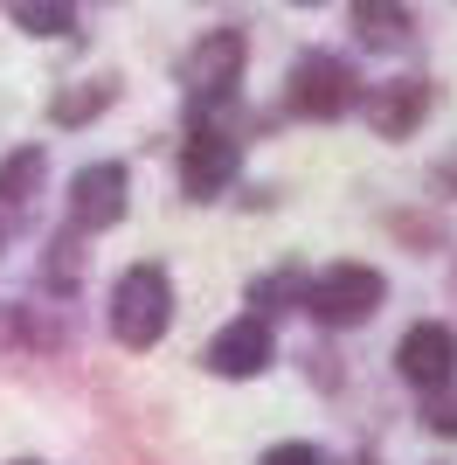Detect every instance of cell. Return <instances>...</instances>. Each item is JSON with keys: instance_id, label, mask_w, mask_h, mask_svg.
<instances>
[{"instance_id": "1", "label": "cell", "mask_w": 457, "mask_h": 465, "mask_svg": "<svg viewBox=\"0 0 457 465\" xmlns=\"http://www.w3.org/2000/svg\"><path fill=\"white\" fill-rule=\"evenodd\" d=\"M243 63H249L243 28H209V35L194 42L188 63H180V84H188V97H194V118H215L228 97H236Z\"/></svg>"}, {"instance_id": "2", "label": "cell", "mask_w": 457, "mask_h": 465, "mask_svg": "<svg viewBox=\"0 0 457 465\" xmlns=\"http://www.w3.org/2000/svg\"><path fill=\"white\" fill-rule=\"evenodd\" d=\"M173 320V285L160 264H132V272L112 285V333L125 348H152Z\"/></svg>"}, {"instance_id": "3", "label": "cell", "mask_w": 457, "mask_h": 465, "mask_svg": "<svg viewBox=\"0 0 457 465\" xmlns=\"http://www.w3.org/2000/svg\"><path fill=\"white\" fill-rule=\"evenodd\" d=\"M388 299V285H381L374 264H333V272L312 278V320L319 327H361V320H374V306Z\"/></svg>"}, {"instance_id": "4", "label": "cell", "mask_w": 457, "mask_h": 465, "mask_svg": "<svg viewBox=\"0 0 457 465\" xmlns=\"http://www.w3.org/2000/svg\"><path fill=\"white\" fill-rule=\"evenodd\" d=\"M354 97H361L354 91V70L340 56H326V49L298 56L291 77H285V112H298V118H340Z\"/></svg>"}, {"instance_id": "5", "label": "cell", "mask_w": 457, "mask_h": 465, "mask_svg": "<svg viewBox=\"0 0 457 465\" xmlns=\"http://www.w3.org/2000/svg\"><path fill=\"white\" fill-rule=\"evenodd\" d=\"M236 167H243V139L228 133L222 118H194V133L180 139V181H188V194H222L228 181H236Z\"/></svg>"}, {"instance_id": "6", "label": "cell", "mask_w": 457, "mask_h": 465, "mask_svg": "<svg viewBox=\"0 0 457 465\" xmlns=\"http://www.w3.org/2000/svg\"><path fill=\"white\" fill-rule=\"evenodd\" d=\"M125 202H132V181H125L118 160H97V167H83V174L70 181V223L76 230H112V223H125Z\"/></svg>"}, {"instance_id": "7", "label": "cell", "mask_w": 457, "mask_h": 465, "mask_svg": "<svg viewBox=\"0 0 457 465\" xmlns=\"http://www.w3.org/2000/svg\"><path fill=\"white\" fill-rule=\"evenodd\" d=\"M395 369L409 375V382H423V389H443L457 375V333L451 327H409L402 333V348H395Z\"/></svg>"}, {"instance_id": "8", "label": "cell", "mask_w": 457, "mask_h": 465, "mask_svg": "<svg viewBox=\"0 0 457 465\" xmlns=\"http://www.w3.org/2000/svg\"><path fill=\"white\" fill-rule=\"evenodd\" d=\"M264 361H270V327L257 320V312H243V320H228L222 333L209 341V369L215 375H264Z\"/></svg>"}, {"instance_id": "9", "label": "cell", "mask_w": 457, "mask_h": 465, "mask_svg": "<svg viewBox=\"0 0 457 465\" xmlns=\"http://www.w3.org/2000/svg\"><path fill=\"white\" fill-rule=\"evenodd\" d=\"M423 112H430V84L423 77H402V84H381L374 97H367V125H374L381 139H402L416 133Z\"/></svg>"}, {"instance_id": "10", "label": "cell", "mask_w": 457, "mask_h": 465, "mask_svg": "<svg viewBox=\"0 0 457 465\" xmlns=\"http://www.w3.org/2000/svg\"><path fill=\"white\" fill-rule=\"evenodd\" d=\"M346 21L361 28L367 49H395V42L416 28V15H409V7H381V0H354V15H346Z\"/></svg>"}, {"instance_id": "11", "label": "cell", "mask_w": 457, "mask_h": 465, "mask_svg": "<svg viewBox=\"0 0 457 465\" xmlns=\"http://www.w3.org/2000/svg\"><path fill=\"white\" fill-rule=\"evenodd\" d=\"M305 299H312V278L305 272H264L249 285V306H257L264 327H270V312H291V306H305Z\"/></svg>"}, {"instance_id": "12", "label": "cell", "mask_w": 457, "mask_h": 465, "mask_svg": "<svg viewBox=\"0 0 457 465\" xmlns=\"http://www.w3.org/2000/svg\"><path fill=\"white\" fill-rule=\"evenodd\" d=\"M7 21L28 28V35H70V28H76V7H63V0H15Z\"/></svg>"}, {"instance_id": "13", "label": "cell", "mask_w": 457, "mask_h": 465, "mask_svg": "<svg viewBox=\"0 0 457 465\" xmlns=\"http://www.w3.org/2000/svg\"><path fill=\"white\" fill-rule=\"evenodd\" d=\"M35 188H42V153H35V146H21V153L0 160V202H7V209L28 202Z\"/></svg>"}, {"instance_id": "14", "label": "cell", "mask_w": 457, "mask_h": 465, "mask_svg": "<svg viewBox=\"0 0 457 465\" xmlns=\"http://www.w3.org/2000/svg\"><path fill=\"white\" fill-rule=\"evenodd\" d=\"M423 424L437 430V438H457V389H437V396L423 403Z\"/></svg>"}, {"instance_id": "15", "label": "cell", "mask_w": 457, "mask_h": 465, "mask_svg": "<svg viewBox=\"0 0 457 465\" xmlns=\"http://www.w3.org/2000/svg\"><path fill=\"white\" fill-rule=\"evenodd\" d=\"M264 465H326V459H319L312 445H270V451H264Z\"/></svg>"}, {"instance_id": "16", "label": "cell", "mask_w": 457, "mask_h": 465, "mask_svg": "<svg viewBox=\"0 0 457 465\" xmlns=\"http://www.w3.org/2000/svg\"><path fill=\"white\" fill-rule=\"evenodd\" d=\"M354 465H374V459H354Z\"/></svg>"}, {"instance_id": "17", "label": "cell", "mask_w": 457, "mask_h": 465, "mask_svg": "<svg viewBox=\"0 0 457 465\" xmlns=\"http://www.w3.org/2000/svg\"><path fill=\"white\" fill-rule=\"evenodd\" d=\"M21 465H35V459H21Z\"/></svg>"}]
</instances>
